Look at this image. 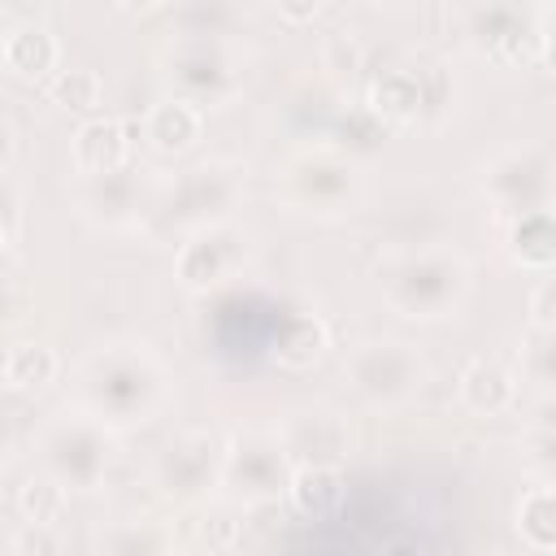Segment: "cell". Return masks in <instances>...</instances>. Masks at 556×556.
Segmentation results:
<instances>
[{"label": "cell", "mask_w": 556, "mask_h": 556, "mask_svg": "<svg viewBox=\"0 0 556 556\" xmlns=\"http://www.w3.org/2000/svg\"><path fill=\"white\" fill-rule=\"evenodd\" d=\"M469 291V269L460 256L443 248L408 252L382 269V295L404 317H447Z\"/></svg>", "instance_id": "1"}, {"label": "cell", "mask_w": 556, "mask_h": 556, "mask_svg": "<svg viewBox=\"0 0 556 556\" xmlns=\"http://www.w3.org/2000/svg\"><path fill=\"white\" fill-rule=\"evenodd\" d=\"M87 395L96 413H109L117 421H139L161 400V369L148 352L109 348L87 365Z\"/></svg>", "instance_id": "2"}, {"label": "cell", "mask_w": 556, "mask_h": 556, "mask_svg": "<svg viewBox=\"0 0 556 556\" xmlns=\"http://www.w3.org/2000/svg\"><path fill=\"white\" fill-rule=\"evenodd\" d=\"M282 187L287 195L304 208V213H321V217H339L356 204L361 195V178H356V165L339 152H300L287 161L282 169Z\"/></svg>", "instance_id": "3"}, {"label": "cell", "mask_w": 556, "mask_h": 556, "mask_svg": "<svg viewBox=\"0 0 556 556\" xmlns=\"http://www.w3.org/2000/svg\"><path fill=\"white\" fill-rule=\"evenodd\" d=\"M348 374H352V387L369 400H382V404H395L404 395H413L426 378V365L421 356L408 348V343H395V339H382V343H365L352 352L348 361Z\"/></svg>", "instance_id": "4"}, {"label": "cell", "mask_w": 556, "mask_h": 556, "mask_svg": "<svg viewBox=\"0 0 556 556\" xmlns=\"http://www.w3.org/2000/svg\"><path fill=\"white\" fill-rule=\"evenodd\" d=\"M243 261H248V239H243L239 230L213 222V226L195 230V235L182 243L174 274H178V282H182L187 291H213V287H222L226 278H235V274L243 269Z\"/></svg>", "instance_id": "5"}, {"label": "cell", "mask_w": 556, "mask_h": 556, "mask_svg": "<svg viewBox=\"0 0 556 556\" xmlns=\"http://www.w3.org/2000/svg\"><path fill=\"white\" fill-rule=\"evenodd\" d=\"M486 195L508 208V213H526V208H539L552 200V161L547 152L539 148H521V152H508L500 156L491 169H486Z\"/></svg>", "instance_id": "6"}, {"label": "cell", "mask_w": 556, "mask_h": 556, "mask_svg": "<svg viewBox=\"0 0 556 556\" xmlns=\"http://www.w3.org/2000/svg\"><path fill=\"white\" fill-rule=\"evenodd\" d=\"M169 78H174L178 96L191 100V104H200V109L208 100H222V96L235 91V65H230V56L217 43H187L178 52Z\"/></svg>", "instance_id": "7"}, {"label": "cell", "mask_w": 556, "mask_h": 556, "mask_svg": "<svg viewBox=\"0 0 556 556\" xmlns=\"http://www.w3.org/2000/svg\"><path fill=\"white\" fill-rule=\"evenodd\" d=\"M226 473L239 482V491L265 500V495H278L287 486V452L265 439V434H248L235 443L230 460H226Z\"/></svg>", "instance_id": "8"}, {"label": "cell", "mask_w": 556, "mask_h": 556, "mask_svg": "<svg viewBox=\"0 0 556 556\" xmlns=\"http://www.w3.org/2000/svg\"><path fill=\"white\" fill-rule=\"evenodd\" d=\"M48 460H52V469H56L61 478L91 486V482L100 478L109 452H104V439H100L96 426H87V421H74V426H70V421H65V426H56L52 439H48Z\"/></svg>", "instance_id": "9"}, {"label": "cell", "mask_w": 556, "mask_h": 556, "mask_svg": "<svg viewBox=\"0 0 556 556\" xmlns=\"http://www.w3.org/2000/svg\"><path fill=\"white\" fill-rule=\"evenodd\" d=\"M130 156V139H126V122L122 117H91L78 126L74 135V165L87 178H104L117 174Z\"/></svg>", "instance_id": "10"}, {"label": "cell", "mask_w": 556, "mask_h": 556, "mask_svg": "<svg viewBox=\"0 0 556 556\" xmlns=\"http://www.w3.org/2000/svg\"><path fill=\"white\" fill-rule=\"evenodd\" d=\"M200 130H204V113L200 104L182 100V96H169L161 100L148 117H143V139L165 152V156H178V152H191L200 143Z\"/></svg>", "instance_id": "11"}, {"label": "cell", "mask_w": 556, "mask_h": 556, "mask_svg": "<svg viewBox=\"0 0 556 556\" xmlns=\"http://www.w3.org/2000/svg\"><path fill=\"white\" fill-rule=\"evenodd\" d=\"M460 404L478 417H500L517 404V374L500 361H473L460 374Z\"/></svg>", "instance_id": "12"}, {"label": "cell", "mask_w": 556, "mask_h": 556, "mask_svg": "<svg viewBox=\"0 0 556 556\" xmlns=\"http://www.w3.org/2000/svg\"><path fill=\"white\" fill-rule=\"evenodd\" d=\"M56 61H61V43L48 26L26 22V26H13L0 39V65L17 78H43V74L56 70Z\"/></svg>", "instance_id": "13"}, {"label": "cell", "mask_w": 556, "mask_h": 556, "mask_svg": "<svg viewBox=\"0 0 556 556\" xmlns=\"http://www.w3.org/2000/svg\"><path fill=\"white\" fill-rule=\"evenodd\" d=\"M552 243H556V235H552V208L547 204L513 213V222H508V256L521 269L547 274L552 269V252H556Z\"/></svg>", "instance_id": "14"}, {"label": "cell", "mask_w": 556, "mask_h": 556, "mask_svg": "<svg viewBox=\"0 0 556 556\" xmlns=\"http://www.w3.org/2000/svg\"><path fill=\"white\" fill-rule=\"evenodd\" d=\"M326 348V326L313 317V313H282L274 321V334H269V352L291 365V369H304L321 356Z\"/></svg>", "instance_id": "15"}, {"label": "cell", "mask_w": 556, "mask_h": 556, "mask_svg": "<svg viewBox=\"0 0 556 556\" xmlns=\"http://www.w3.org/2000/svg\"><path fill=\"white\" fill-rule=\"evenodd\" d=\"M213 473V439L208 434H182L161 452V478L169 491H200Z\"/></svg>", "instance_id": "16"}, {"label": "cell", "mask_w": 556, "mask_h": 556, "mask_svg": "<svg viewBox=\"0 0 556 556\" xmlns=\"http://www.w3.org/2000/svg\"><path fill=\"white\" fill-rule=\"evenodd\" d=\"M421 104H426V91H421L417 74H408V70H391V74L374 78V87H369V109L382 122H391V126L417 122L421 117Z\"/></svg>", "instance_id": "17"}, {"label": "cell", "mask_w": 556, "mask_h": 556, "mask_svg": "<svg viewBox=\"0 0 556 556\" xmlns=\"http://www.w3.org/2000/svg\"><path fill=\"white\" fill-rule=\"evenodd\" d=\"M304 447H317L313 452V465H334L339 452H343V426H339V417L326 413V408L295 413V421L287 430V452H304Z\"/></svg>", "instance_id": "18"}, {"label": "cell", "mask_w": 556, "mask_h": 556, "mask_svg": "<svg viewBox=\"0 0 556 556\" xmlns=\"http://www.w3.org/2000/svg\"><path fill=\"white\" fill-rule=\"evenodd\" d=\"M291 482V500L308 517H330L343 504V473L334 465H304Z\"/></svg>", "instance_id": "19"}, {"label": "cell", "mask_w": 556, "mask_h": 556, "mask_svg": "<svg viewBox=\"0 0 556 556\" xmlns=\"http://www.w3.org/2000/svg\"><path fill=\"white\" fill-rule=\"evenodd\" d=\"M517 530L521 539L534 547V552H552L556 547V500H552V486L539 482L521 495L517 504Z\"/></svg>", "instance_id": "20"}, {"label": "cell", "mask_w": 556, "mask_h": 556, "mask_svg": "<svg viewBox=\"0 0 556 556\" xmlns=\"http://www.w3.org/2000/svg\"><path fill=\"white\" fill-rule=\"evenodd\" d=\"M182 191H187V208L191 213L213 217L235 200V174L226 165H200V169H187Z\"/></svg>", "instance_id": "21"}, {"label": "cell", "mask_w": 556, "mask_h": 556, "mask_svg": "<svg viewBox=\"0 0 556 556\" xmlns=\"http://www.w3.org/2000/svg\"><path fill=\"white\" fill-rule=\"evenodd\" d=\"M56 369H61V361H56V352L43 348V343H17V348H9V356H4V382L17 387V391L48 387V382L56 378Z\"/></svg>", "instance_id": "22"}, {"label": "cell", "mask_w": 556, "mask_h": 556, "mask_svg": "<svg viewBox=\"0 0 556 556\" xmlns=\"http://www.w3.org/2000/svg\"><path fill=\"white\" fill-rule=\"evenodd\" d=\"M52 100L74 109V113H91L104 100V83H100L96 70H61L52 78Z\"/></svg>", "instance_id": "23"}, {"label": "cell", "mask_w": 556, "mask_h": 556, "mask_svg": "<svg viewBox=\"0 0 556 556\" xmlns=\"http://www.w3.org/2000/svg\"><path fill=\"white\" fill-rule=\"evenodd\" d=\"M22 508H26V517H30L35 526H56V521L65 517V486H61V482H48V478L26 482Z\"/></svg>", "instance_id": "24"}, {"label": "cell", "mask_w": 556, "mask_h": 556, "mask_svg": "<svg viewBox=\"0 0 556 556\" xmlns=\"http://www.w3.org/2000/svg\"><path fill=\"white\" fill-rule=\"evenodd\" d=\"M530 326H534L539 334L552 330V278H543V282L534 287V295H530Z\"/></svg>", "instance_id": "25"}, {"label": "cell", "mask_w": 556, "mask_h": 556, "mask_svg": "<svg viewBox=\"0 0 556 556\" xmlns=\"http://www.w3.org/2000/svg\"><path fill=\"white\" fill-rule=\"evenodd\" d=\"M17 230V195L9 191V182L0 178V243H9Z\"/></svg>", "instance_id": "26"}, {"label": "cell", "mask_w": 556, "mask_h": 556, "mask_svg": "<svg viewBox=\"0 0 556 556\" xmlns=\"http://www.w3.org/2000/svg\"><path fill=\"white\" fill-rule=\"evenodd\" d=\"M321 4H326V0H274V9H278L287 22H313Z\"/></svg>", "instance_id": "27"}, {"label": "cell", "mask_w": 556, "mask_h": 556, "mask_svg": "<svg viewBox=\"0 0 556 556\" xmlns=\"http://www.w3.org/2000/svg\"><path fill=\"white\" fill-rule=\"evenodd\" d=\"M13 152H17V139H13V126L0 117V169L13 161Z\"/></svg>", "instance_id": "28"}, {"label": "cell", "mask_w": 556, "mask_h": 556, "mask_svg": "<svg viewBox=\"0 0 556 556\" xmlns=\"http://www.w3.org/2000/svg\"><path fill=\"white\" fill-rule=\"evenodd\" d=\"M126 9H156V4H165V0H122Z\"/></svg>", "instance_id": "29"}]
</instances>
